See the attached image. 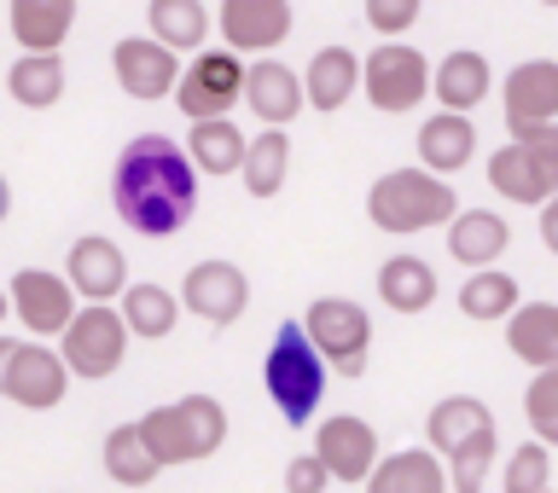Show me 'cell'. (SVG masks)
Returning <instances> with one entry per match:
<instances>
[{
	"label": "cell",
	"mask_w": 558,
	"mask_h": 493,
	"mask_svg": "<svg viewBox=\"0 0 558 493\" xmlns=\"http://www.w3.org/2000/svg\"><path fill=\"white\" fill-rule=\"evenodd\" d=\"M291 174V139L286 128H262L256 139H244V157H239V181L251 198H274Z\"/></svg>",
	"instance_id": "28"
},
{
	"label": "cell",
	"mask_w": 558,
	"mask_h": 493,
	"mask_svg": "<svg viewBox=\"0 0 558 493\" xmlns=\"http://www.w3.org/2000/svg\"><path fill=\"white\" fill-rule=\"evenodd\" d=\"M291 0H221V35L233 52H274L291 35Z\"/></svg>",
	"instance_id": "17"
},
{
	"label": "cell",
	"mask_w": 558,
	"mask_h": 493,
	"mask_svg": "<svg viewBox=\"0 0 558 493\" xmlns=\"http://www.w3.org/2000/svg\"><path fill=\"white\" fill-rule=\"evenodd\" d=\"M122 296V325H129V337H140V343H163L169 331H174V320H181V303H174V291H163V285H122L117 291Z\"/></svg>",
	"instance_id": "29"
},
{
	"label": "cell",
	"mask_w": 558,
	"mask_h": 493,
	"mask_svg": "<svg viewBox=\"0 0 558 493\" xmlns=\"http://www.w3.org/2000/svg\"><path fill=\"white\" fill-rule=\"evenodd\" d=\"M471 157H477V128H471L465 111H436L418 128V169L430 174H460Z\"/></svg>",
	"instance_id": "21"
},
{
	"label": "cell",
	"mask_w": 558,
	"mask_h": 493,
	"mask_svg": "<svg viewBox=\"0 0 558 493\" xmlns=\"http://www.w3.org/2000/svg\"><path fill=\"white\" fill-rule=\"evenodd\" d=\"M425 435H430L436 459H448V453H460L471 442H483V435H495V412H488L477 395H448V400H436V407H430Z\"/></svg>",
	"instance_id": "22"
},
{
	"label": "cell",
	"mask_w": 558,
	"mask_h": 493,
	"mask_svg": "<svg viewBox=\"0 0 558 493\" xmlns=\"http://www.w3.org/2000/svg\"><path fill=\"white\" fill-rule=\"evenodd\" d=\"M59 337H64L59 360H64L70 378L99 383V378H111L117 366L129 360V325H122V313L111 303H76V313L64 320Z\"/></svg>",
	"instance_id": "5"
},
{
	"label": "cell",
	"mask_w": 558,
	"mask_h": 493,
	"mask_svg": "<svg viewBox=\"0 0 558 493\" xmlns=\"http://www.w3.org/2000/svg\"><path fill=\"white\" fill-rule=\"evenodd\" d=\"M361 94L384 116L418 111V99L430 94V59L396 35V41L373 47V59H361Z\"/></svg>",
	"instance_id": "8"
},
{
	"label": "cell",
	"mask_w": 558,
	"mask_h": 493,
	"mask_svg": "<svg viewBox=\"0 0 558 493\" xmlns=\"http://www.w3.org/2000/svg\"><path fill=\"white\" fill-rule=\"evenodd\" d=\"M512 250V226L506 215L495 209H453L448 215V256L460 261V268H495V261Z\"/></svg>",
	"instance_id": "19"
},
{
	"label": "cell",
	"mask_w": 558,
	"mask_h": 493,
	"mask_svg": "<svg viewBox=\"0 0 558 493\" xmlns=\"http://www.w3.org/2000/svg\"><path fill=\"white\" fill-rule=\"evenodd\" d=\"M7 313H12V303H7V291H0V320H7Z\"/></svg>",
	"instance_id": "43"
},
{
	"label": "cell",
	"mask_w": 558,
	"mask_h": 493,
	"mask_svg": "<svg viewBox=\"0 0 558 493\" xmlns=\"http://www.w3.org/2000/svg\"><path fill=\"white\" fill-rule=\"evenodd\" d=\"M541 209V244H547V250H558V204L547 198V204H535Z\"/></svg>",
	"instance_id": "40"
},
{
	"label": "cell",
	"mask_w": 558,
	"mask_h": 493,
	"mask_svg": "<svg viewBox=\"0 0 558 493\" xmlns=\"http://www.w3.org/2000/svg\"><path fill=\"white\" fill-rule=\"evenodd\" d=\"M506 493H547L553 488V447L547 442H523L506 459Z\"/></svg>",
	"instance_id": "35"
},
{
	"label": "cell",
	"mask_w": 558,
	"mask_h": 493,
	"mask_svg": "<svg viewBox=\"0 0 558 493\" xmlns=\"http://www.w3.org/2000/svg\"><path fill=\"white\" fill-rule=\"evenodd\" d=\"M361 482L366 493H448V470L430 447H408V453H390V459H373Z\"/></svg>",
	"instance_id": "23"
},
{
	"label": "cell",
	"mask_w": 558,
	"mask_h": 493,
	"mask_svg": "<svg viewBox=\"0 0 558 493\" xmlns=\"http://www.w3.org/2000/svg\"><path fill=\"white\" fill-rule=\"evenodd\" d=\"M506 128L518 146L535 151H558V64L553 59H530L506 76Z\"/></svg>",
	"instance_id": "7"
},
{
	"label": "cell",
	"mask_w": 558,
	"mask_h": 493,
	"mask_svg": "<svg viewBox=\"0 0 558 493\" xmlns=\"http://www.w3.org/2000/svg\"><path fill=\"white\" fill-rule=\"evenodd\" d=\"M296 82H303V104H308V111L331 116V111H343V104L355 99V87H361V59H355L349 47H320Z\"/></svg>",
	"instance_id": "20"
},
{
	"label": "cell",
	"mask_w": 558,
	"mask_h": 493,
	"mask_svg": "<svg viewBox=\"0 0 558 493\" xmlns=\"http://www.w3.org/2000/svg\"><path fill=\"white\" fill-rule=\"evenodd\" d=\"M488 465H495V435H483V442L448 453V465H442L448 470V493H483Z\"/></svg>",
	"instance_id": "37"
},
{
	"label": "cell",
	"mask_w": 558,
	"mask_h": 493,
	"mask_svg": "<svg viewBox=\"0 0 558 493\" xmlns=\"http://www.w3.org/2000/svg\"><path fill=\"white\" fill-rule=\"evenodd\" d=\"M518 279L512 273H500V268H471V279L460 285V313L465 320H477V325H488V320H506V313L518 308Z\"/></svg>",
	"instance_id": "34"
},
{
	"label": "cell",
	"mask_w": 558,
	"mask_h": 493,
	"mask_svg": "<svg viewBox=\"0 0 558 493\" xmlns=\"http://www.w3.org/2000/svg\"><path fill=\"white\" fill-rule=\"evenodd\" d=\"M174 303H186V313H198L209 325H233L251 308V279L233 261H198V268H186V285Z\"/></svg>",
	"instance_id": "13"
},
{
	"label": "cell",
	"mask_w": 558,
	"mask_h": 493,
	"mask_svg": "<svg viewBox=\"0 0 558 493\" xmlns=\"http://www.w3.org/2000/svg\"><path fill=\"white\" fill-rule=\"evenodd\" d=\"M186 157L198 174H233L244 157V134L233 128V116H198L186 134Z\"/></svg>",
	"instance_id": "31"
},
{
	"label": "cell",
	"mask_w": 558,
	"mask_h": 493,
	"mask_svg": "<svg viewBox=\"0 0 558 493\" xmlns=\"http://www.w3.org/2000/svg\"><path fill=\"white\" fill-rule=\"evenodd\" d=\"M12 215V186H7V174H0V221Z\"/></svg>",
	"instance_id": "41"
},
{
	"label": "cell",
	"mask_w": 558,
	"mask_h": 493,
	"mask_svg": "<svg viewBox=\"0 0 558 493\" xmlns=\"http://www.w3.org/2000/svg\"><path fill=\"white\" fill-rule=\"evenodd\" d=\"M523 412H530V430L535 442H558V366H535L530 378V395H523Z\"/></svg>",
	"instance_id": "36"
},
{
	"label": "cell",
	"mask_w": 558,
	"mask_h": 493,
	"mask_svg": "<svg viewBox=\"0 0 558 493\" xmlns=\"http://www.w3.org/2000/svg\"><path fill=\"white\" fill-rule=\"evenodd\" d=\"M239 99L256 111L262 128H286L291 116H303V82L291 64H279L274 52H256V64H244Z\"/></svg>",
	"instance_id": "16"
},
{
	"label": "cell",
	"mask_w": 558,
	"mask_h": 493,
	"mask_svg": "<svg viewBox=\"0 0 558 493\" xmlns=\"http://www.w3.org/2000/svg\"><path fill=\"white\" fill-rule=\"evenodd\" d=\"M111 204L140 238H174L198 209V169L169 134H140L111 169Z\"/></svg>",
	"instance_id": "1"
},
{
	"label": "cell",
	"mask_w": 558,
	"mask_h": 493,
	"mask_svg": "<svg viewBox=\"0 0 558 493\" xmlns=\"http://www.w3.org/2000/svg\"><path fill=\"white\" fill-rule=\"evenodd\" d=\"M453 209H460V192L448 186V174H430V169H390L366 192V221L396 238L425 233V226H448Z\"/></svg>",
	"instance_id": "2"
},
{
	"label": "cell",
	"mask_w": 558,
	"mask_h": 493,
	"mask_svg": "<svg viewBox=\"0 0 558 493\" xmlns=\"http://www.w3.org/2000/svg\"><path fill=\"white\" fill-rule=\"evenodd\" d=\"M140 435L157 453V465H198L209 453H221L227 442V412L216 395H181L169 407H151L140 418Z\"/></svg>",
	"instance_id": "3"
},
{
	"label": "cell",
	"mask_w": 558,
	"mask_h": 493,
	"mask_svg": "<svg viewBox=\"0 0 558 493\" xmlns=\"http://www.w3.org/2000/svg\"><path fill=\"white\" fill-rule=\"evenodd\" d=\"M64 279H70V291H76V303H111V296L129 285V261H122V250L111 238L87 233V238L70 244Z\"/></svg>",
	"instance_id": "18"
},
{
	"label": "cell",
	"mask_w": 558,
	"mask_h": 493,
	"mask_svg": "<svg viewBox=\"0 0 558 493\" xmlns=\"http://www.w3.org/2000/svg\"><path fill=\"white\" fill-rule=\"evenodd\" d=\"M541 7H558V0H541Z\"/></svg>",
	"instance_id": "44"
},
{
	"label": "cell",
	"mask_w": 558,
	"mask_h": 493,
	"mask_svg": "<svg viewBox=\"0 0 558 493\" xmlns=\"http://www.w3.org/2000/svg\"><path fill=\"white\" fill-rule=\"evenodd\" d=\"M105 470H111V482H122V488H151L163 477V465H157V453L146 447L140 424H117L105 435Z\"/></svg>",
	"instance_id": "33"
},
{
	"label": "cell",
	"mask_w": 558,
	"mask_h": 493,
	"mask_svg": "<svg viewBox=\"0 0 558 493\" xmlns=\"http://www.w3.org/2000/svg\"><path fill=\"white\" fill-rule=\"evenodd\" d=\"M64 87H70V76H64L59 52H24V59H12V70H7V94H12V104H24V111H52V104L64 99Z\"/></svg>",
	"instance_id": "27"
},
{
	"label": "cell",
	"mask_w": 558,
	"mask_h": 493,
	"mask_svg": "<svg viewBox=\"0 0 558 493\" xmlns=\"http://www.w3.org/2000/svg\"><path fill=\"white\" fill-rule=\"evenodd\" d=\"M239 87H244V59L233 47H209L198 52L181 76H174L169 87V99L181 104V116H227L233 111V99H239Z\"/></svg>",
	"instance_id": "9"
},
{
	"label": "cell",
	"mask_w": 558,
	"mask_h": 493,
	"mask_svg": "<svg viewBox=\"0 0 558 493\" xmlns=\"http://www.w3.org/2000/svg\"><path fill=\"white\" fill-rule=\"evenodd\" d=\"M181 52H169L163 41H151V35H122V41L111 47V70H117V87L140 104H157L169 99L174 76H181Z\"/></svg>",
	"instance_id": "12"
},
{
	"label": "cell",
	"mask_w": 558,
	"mask_h": 493,
	"mask_svg": "<svg viewBox=\"0 0 558 493\" xmlns=\"http://www.w3.org/2000/svg\"><path fill=\"white\" fill-rule=\"evenodd\" d=\"M296 325H303V337L314 343V355L326 360V372H338V378H361L366 372L373 320H366L361 303H349V296H320V303H308V313Z\"/></svg>",
	"instance_id": "6"
},
{
	"label": "cell",
	"mask_w": 558,
	"mask_h": 493,
	"mask_svg": "<svg viewBox=\"0 0 558 493\" xmlns=\"http://www.w3.org/2000/svg\"><path fill=\"white\" fill-rule=\"evenodd\" d=\"M378 296L396 313H425L436 303V268L418 261V256H390L378 268Z\"/></svg>",
	"instance_id": "30"
},
{
	"label": "cell",
	"mask_w": 558,
	"mask_h": 493,
	"mask_svg": "<svg viewBox=\"0 0 558 493\" xmlns=\"http://www.w3.org/2000/svg\"><path fill=\"white\" fill-rule=\"evenodd\" d=\"M488 87H495L488 59H483V52H471V47L448 52V59L436 64V76H430V94L442 99V111H465V116L488 99Z\"/></svg>",
	"instance_id": "25"
},
{
	"label": "cell",
	"mask_w": 558,
	"mask_h": 493,
	"mask_svg": "<svg viewBox=\"0 0 558 493\" xmlns=\"http://www.w3.org/2000/svg\"><path fill=\"white\" fill-rule=\"evenodd\" d=\"M7 303H12V313L35 331V337H59L64 320L76 313V291H70V279H64V273L24 268V273H12Z\"/></svg>",
	"instance_id": "14"
},
{
	"label": "cell",
	"mask_w": 558,
	"mask_h": 493,
	"mask_svg": "<svg viewBox=\"0 0 558 493\" xmlns=\"http://www.w3.org/2000/svg\"><path fill=\"white\" fill-rule=\"evenodd\" d=\"M506 348L523 366H558V308L553 303H518L506 313Z\"/></svg>",
	"instance_id": "26"
},
{
	"label": "cell",
	"mask_w": 558,
	"mask_h": 493,
	"mask_svg": "<svg viewBox=\"0 0 558 493\" xmlns=\"http://www.w3.org/2000/svg\"><path fill=\"white\" fill-rule=\"evenodd\" d=\"M146 24H151V41H163L169 52H198L209 35V12L204 0H151Z\"/></svg>",
	"instance_id": "32"
},
{
	"label": "cell",
	"mask_w": 558,
	"mask_h": 493,
	"mask_svg": "<svg viewBox=\"0 0 558 493\" xmlns=\"http://www.w3.org/2000/svg\"><path fill=\"white\" fill-rule=\"evenodd\" d=\"M12 348H17V343L7 337V331H0V378H7V360H12Z\"/></svg>",
	"instance_id": "42"
},
{
	"label": "cell",
	"mask_w": 558,
	"mask_h": 493,
	"mask_svg": "<svg viewBox=\"0 0 558 493\" xmlns=\"http://www.w3.org/2000/svg\"><path fill=\"white\" fill-rule=\"evenodd\" d=\"M262 383H268V400L279 407L286 424H308L320 412V395H326V360L314 355V343L303 337V325L286 320L274 331V348L262 360Z\"/></svg>",
	"instance_id": "4"
},
{
	"label": "cell",
	"mask_w": 558,
	"mask_h": 493,
	"mask_svg": "<svg viewBox=\"0 0 558 493\" xmlns=\"http://www.w3.org/2000/svg\"><path fill=\"white\" fill-rule=\"evenodd\" d=\"M0 395L24 412H52L70 395V372L59 360V348L47 343H17L7 360V378H0Z\"/></svg>",
	"instance_id": "10"
},
{
	"label": "cell",
	"mask_w": 558,
	"mask_h": 493,
	"mask_svg": "<svg viewBox=\"0 0 558 493\" xmlns=\"http://www.w3.org/2000/svg\"><path fill=\"white\" fill-rule=\"evenodd\" d=\"M418 7H425V0H366V24L396 41V35H408L418 24Z\"/></svg>",
	"instance_id": "38"
},
{
	"label": "cell",
	"mask_w": 558,
	"mask_h": 493,
	"mask_svg": "<svg viewBox=\"0 0 558 493\" xmlns=\"http://www.w3.org/2000/svg\"><path fill=\"white\" fill-rule=\"evenodd\" d=\"M76 29V0H12V41L24 52H59Z\"/></svg>",
	"instance_id": "24"
},
{
	"label": "cell",
	"mask_w": 558,
	"mask_h": 493,
	"mask_svg": "<svg viewBox=\"0 0 558 493\" xmlns=\"http://www.w3.org/2000/svg\"><path fill=\"white\" fill-rule=\"evenodd\" d=\"M314 459L326 465L331 482H361L366 470H373V459H378V430L366 424V418H355V412L326 418V424L314 430Z\"/></svg>",
	"instance_id": "15"
},
{
	"label": "cell",
	"mask_w": 558,
	"mask_h": 493,
	"mask_svg": "<svg viewBox=\"0 0 558 493\" xmlns=\"http://www.w3.org/2000/svg\"><path fill=\"white\" fill-rule=\"evenodd\" d=\"M326 488H331V477H326V465L314 459V453L286 465V493H326Z\"/></svg>",
	"instance_id": "39"
},
{
	"label": "cell",
	"mask_w": 558,
	"mask_h": 493,
	"mask_svg": "<svg viewBox=\"0 0 558 493\" xmlns=\"http://www.w3.org/2000/svg\"><path fill=\"white\" fill-rule=\"evenodd\" d=\"M488 186L500 192L506 204H547L558 198V151H535V146H518V139H506V146L488 157Z\"/></svg>",
	"instance_id": "11"
}]
</instances>
